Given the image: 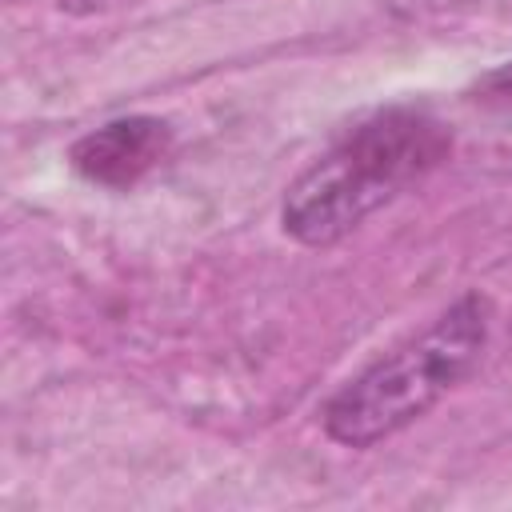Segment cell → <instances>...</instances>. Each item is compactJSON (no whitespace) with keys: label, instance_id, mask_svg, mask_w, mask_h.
I'll list each match as a JSON object with an SVG mask.
<instances>
[{"label":"cell","instance_id":"5","mask_svg":"<svg viewBox=\"0 0 512 512\" xmlns=\"http://www.w3.org/2000/svg\"><path fill=\"white\" fill-rule=\"evenodd\" d=\"M108 4H120V0H60V8H68V12H76V16L100 12V8H108Z\"/></svg>","mask_w":512,"mask_h":512},{"label":"cell","instance_id":"2","mask_svg":"<svg viewBox=\"0 0 512 512\" xmlns=\"http://www.w3.org/2000/svg\"><path fill=\"white\" fill-rule=\"evenodd\" d=\"M488 328V296L464 292L420 336L376 356L364 372L340 384L320 412L324 432L344 448H372L404 432L480 364Z\"/></svg>","mask_w":512,"mask_h":512},{"label":"cell","instance_id":"3","mask_svg":"<svg viewBox=\"0 0 512 512\" xmlns=\"http://www.w3.org/2000/svg\"><path fill=\"white\" fill-rule=\"evenodd\" d=\"M172 140L176 136H172L168 120L136 112V116H120V120H108V124L84 132L68 148V164L88 184L124 192L168 160Z\"/></svg>","mask_w":512,"mask_h":512},{"label":"cell","instance_id":"1","mask_svg":"<svg viewBox=\"0 0 512 512\" xmlns=\"http://www.w3.org/2000/svg\"><path fill=\"white\" fill-rule=\"evenodd\" d=\"M452 156V128L420 104H388L344 128L284 192L280 228L308 248L352 236Z\"/></svg>","mask_w":512,"mask_h":512},{"label":"cell","instance_id":"6","mask_svg":"<svg viewBox=\"0 0 512 512\" xmlns=\"http://www.w3.org/2000/svg\"><path fill=\"white\" fill-rule=\"evenodd\" d=\"M8 4H20V0H8Z\"/></svg>","mask_w":512,"mask_h":512},{"label":"cell","instance_id":"4","mask_svg":"<svg viewBox=\"0 0 512 512\" xmlns=\"http://www.w3.org/2000/svg\"><path fill=\"white\" fill-rule=\"evenodd\" d=\"M468 100L488 108V112H500V116H512V60L488 68L484 76L472 80L468 88Z\"/></svg>","mask_w":512,"mask_h":512}]
</instances>
